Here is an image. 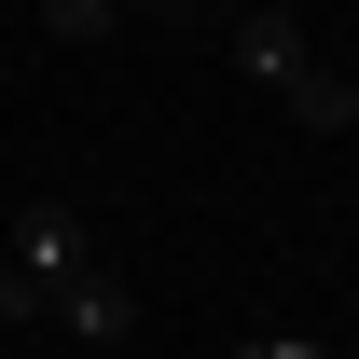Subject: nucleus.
Returning <instances> with one entry per match:
<instances>
[{
	"label": "nucleus",
	"mask_w": 359,
	"mask_h": 359,
	"mask_svg": "<svg viewBox=\"0 0 359 359\" xmlns=\"http://www.w3.org/2000/svg\"><path fill=\"white\" fill-rule=\"evenodd\" d=\"M235 69H249L276 111L332 125V69H318V42H304V14H290V0H249V14H235Z\"/></svg>",
	"instance_id": "f257e3e1"
},
{
	"label": "nucleus",
	"mask_w": 359,
	"mask_h": 359,
	"mask_svg": "<svg viewBox=\"0 0 359 359\" xmlns=\"http://www.w3.org/2000/svg\"><path fill=\"white\" fill-rule=\"evenodd\" d=\"M14 263L42 276V290H55V276H83V263H97L83 208H69V194H28V208H14Z\"/></svg>",
	"instance_id": "f03ea898"
},
{
	"label": "nucleus",
	"mask_w": 359,
	"mask_h": 359,
	"mask_svg": "<svg viewBox=\"0 0 359 359\" xmlns=\"http://www.w3.org/2000/svg\"><path fill=\"white\" fill-rule=\"evenodd\" d=\"M55 318H69L83 346H125V332H138V290L111 263H83V276H55Z\"/></svg>",
	"instance_id": "7ed1b4c3"
},
{
	"label": "nucleus",
	"mask_w": 359,
	"mask_h": 359,
	"mask_svg": "<svg viewBox=\"0 0 359 359\" xmlns=\"http://www.w3.org/2000/svg\"><path fill=\"white\" fill-rule=\"evenodd\" d=\"M42 28H55V42H111V28H125V0H42Z\"/></svg>",
	"instance_id": "20e7f679"
},
{
	"label": "nucleus",
	"mask_w": 359,
	"mask_h": 359,
	"mask_svg": "<svg viewBox=\"0 0 359 359\" xmlns=\"http://www.w3.org/2000/svg\"><path fill=\"white\" fill-rule=\"evenodd\" d=\"M14 318H55V290H42L28 263H14V249H0V332H14Z\"/></svg>",
	"instance_id": "39448f33"
},
{
	"label": "nucleus",
	"mask_w": 359,
	"mask_h": 359,
	"mask_svg": "<svg viewBox=\"0 0 359 359\" xmlns=\"http://www.w3.org/2000/svg\"><path fill=\"white\" fill-rule=\"evenodd\" d=\"M235 359H332V346H318V332H249Z\"/></svg>",
	"instance_id": "423d86ee"
},
{
	"label": "nucleus",
	"mask_w": 359,
	"mask_h": 359,
	"mask_svg": "<svg viewBox=\"0 0 359 359\" xmlns=\"http://www.w3.org/2000/svg\"><path fill=\"white\" fill-rule=\"evenodd\" d=\"M332 125H346V138H359V83H332Z\"/></svg>",
	"instance_id": "0eeeda50"
},
{
	"label": "nucleus",
	"mask_w": 359,
	"mask_h": 359,
	"mask_svg": "<svg viewBox=\"0 0 359 359\" xmlns=\"http://www.w3.org/2000/svg\"><path fill=\"white\" fill-rule=\"evenodd\" d=\"M125 14H166V0H125Z\"/></svg>",
	"instance_id": "6e6552de"
}]
</instances>
